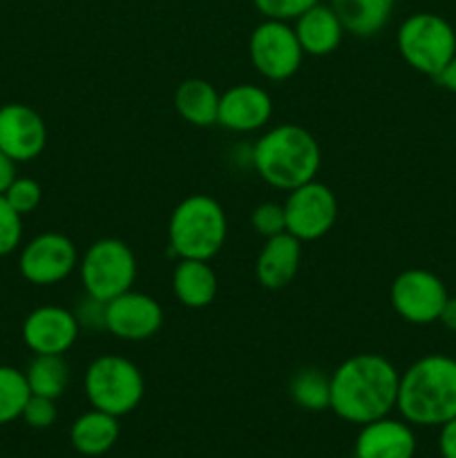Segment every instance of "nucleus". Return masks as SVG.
Returning <instances> with one entry per match:
<instances>
[{"mask_svg":"<svg viewBox=\"0 0 456 458\" xmlns=\"http://www.w3.org/2000/svg\"><path fill=\"white\" fill-rule=\"evenodd\" d=\"M16 177V161L0 150V195H4V191L12 186V182Z\"/></svg>","mask_w":456,"mask_h":458,"instance_id":"nucleus-33","label":"nucleus"},{"mask_svg":"<svg viewBox=\"0 0 456 458\" xmlns=\"http://www.w3.org/2000/svg\"><path fill=\"white\" fill-rule=\"evenodd\" d=\"M31 392L27 385L25 371L16 367L0 365V425L13 423L21 419Z\"/></svg>","mask_w":456,"mask_h":458,"instance_id":"nucleus-25","label":"nucleus"},{"mask_svg":"<svg viewBox=\"0 0 456 458\" xmlns=\"http://www.w3.org/2000/svg\"><path fill=\"white\" fill-rule=\"evenodd\" d=\"M79 273L85 293L110 302L132 289L137 280V258L123 240L103 237L88 246L79 262Z\"/></svg>","mask_w":456,"mask_h":458,"instance_id":"nucleus-7","label":"nucleus"},{"mask_svg":"<svg viewBox=\"0 0 456 458\" xmlns=\"http://www.w3.org/2000/svg\"><path fill=\"white\" fill-rule=\"evenodd\" d=\"M302 262V242L291 233L268 237L255 259V277L268 291L286 289L295 280Z\"/></svg>","mask_w":456,"mask_h":458,"instance_id":"nucleus-17","label":"nucleus"},{"mask_svg":"<svg viewBox=\"0 0 456 458\" xmlns=\"http://www.w3.org/2000/svg\"><path fill=\"white\" fill-rule=\"evenodd\" d=\"M25 378L34 396L56 401L65 394L67 385H70V365H67L65 356L40 353V356H34L30 360L25 369Z\"/></svg>","mask_w":456,"mask_h":458,"instance_id":"nucleus-23","label":"nucleus"},{"mask_svg":"<svg viewBox=\"0 0 456 458\" xmlns=\"http://www.w3.org/2000/svg\"><path fill=\"white\" fill-rule=\"evenodd\" d=\"M22 242V215L9 206L4 195H0V258H7L21 249Z\"/></svg>","mask_w":456,"mask_h":458,"instance_id":"nucleus-28","label":"nucleus"},{"mask_svg":"<svg viewBox=\"0 0 456 458\" xmlns=\"http://www.w3.org/2000/svg\"><path fill=\"white\" fill-rule=\"evenodd\" d=\"M396 0H331L344 31L358 38H371L380 34L389 22Z\"/></svg>","mask_w":456,"mask_h":458,"instance_id":"nucleus-22","label":"nucleus"},{"mask_svg":"<svg viewBox=\"0 0 456 458\" xmlns=\"http://www.w3.org/2000/svg\"><path fill=\"white\" fill-rule=\"evenodd\" d=\"M396 47L411 70L436 79L456 54V31L438 13H411L398 27Z\"/></svg>","mask_w":456,"mask_h":458,"instance_id":"nucleus-6","label":"nucleus"},{"mask_svg":"<svg viewBox=\"0 0 456 458\" xmlns=\"http://www.w3.org/2000/svg\"><path fill=\"white\" fill-rule=\"evenodd\" d=\"M401 371L383 353H356L331 374V407L338 419L367 425L396 410Z\"/></svg>","mask_w":456,"mask_h":458,"instance_id":"nucleus-1","label":"nucleus"},{"mask_svg":"<svg viewBox=\"0 0 456 458\" xmlns=\"http://www.w3.org/2000/svg\"><path fill=\"white\" fill-rule=\"evenodd\" d=\"M21 419L34 429L52 428L58 419L56 401H52V398H45V396H34V394H31L30 401H27V405H25V410H22Z\"/></svg>","mask_w":456,"mask_h":458,"instance_id":"nucleus-30","label":"nucleus"},{"mask_svg":"<svg viewBox=\"0 0 456 458\" xmlns=\"http://www.w3.org/2000/svg\"><path fill=\"white\" fill-rule=\"evenodd\" d=\"M258 12L271 21H295L320 0H253Z\"/></svg>","mask_w":456,"mask_h":458,"instance_id":"nucleus-29","label":"nucleus"},{"mask_svg":"<svg viewBox=\"0 0 456 458\" xmlns=\"http://www.w3.org/2000/svg\"><path fill=\"white\" fill-rule=\"evenodd\" d=\"M72 311H74L80 329H89V331L106 329V302H101V300L85 293L83 298H80V302L76 304Z\"/></svg>","mask_w":456,"mask_h":458,"instance_id":"nucleus-31","label":"nucleus"},{"mask_svg":"<svg viewBox=\"0 0 456 458\" xmlns=\"http://www.w3.org/2000/svg\"><path fill=\"white\" fill-rule=\"evenodd\" d=\"M83 387L94 410L116 419L137 410L146 394V383L139 367L119 353H103L94 358L85 371Z\"/></svg>","mask_w":456,"mask_h":458,"instance_id":"nucleus-5","label":"nucleus"},{"mask_svg":"<svg viewBox=\"0 0 456 458\" xmlns=\"http://www.w3.org/2000/svg\"><path fill=\"white\" fill-rule=\"evenodd\" d=\"M416 434L407 420L384 419L371 420L360 425L353 456L356 458H414L416 456Z\"/></svg>","mask_w":456,"mask_h":458,"instance_id":"nucleus-16","label":"nucleus"},{"mask_svg":"<svg viewBox=\"0 0 456 458\" xmlns=\"http://www.w3.org/2000/svg\"><path fill=\"white\" fill-rule=\"evenodd\" d=\"M217 273L206 259H179L173 271V293L183 307L206 309L217 298Z\"/></svg>","mask_w":456,"mask_h":458,"instance_id":"nucleus-19","label":"nucleus"},{"mask_svg":"<svg viewBox=\"0 0 456 458\" xmlns=\"http://www.w3.org/2000/svg\"><path fill=\"white\" fill-rule=\"evenodd\" d=\"M47 146V125L43 116L25 103L0 106V150L16 164L40 157Z\"/></svg>","mask_w":456,"mask_h":458,"instance_id":"nucleus-14","label":"nucleus"},{"mask_svg":"<svg viewBox=\"0 0 456 458\" xmlns=\"http://www.w3.org/2000/svg\"><path fill=\"white\" fill-rule=\"evenodd\" d=\"M249 56L258 74L273 83H282L298 74L304 61V52L293 27L286 21L271 18H264V22L250 31Z\"/></svg>","mask_w":456,"mask_h":458,"instance_id":"nucleus-8","label":"nucleus"},{"mask_svg":"<svg viewBox=\"0 0 456 458\" xmlns=\"http://www.w3.org/2000/svg\"><path fill=\"white\" fill-rule=\"evenodd\" d=\"M282 206L286 215V233L302 244L322 240L338 219V197L317 179L289 191Z\"/></svg>","mask_w":456,"mask_h":458,"instance_id":"nucleus-9","label":"nucleus"},{"mask_svg":"<svg viewBox=\"0 0 456 458\" xmlns=\"http://www.w3.org/2000/svg\"><path fill=\"white\" fill-rule=\"evenodd\" d=\"M21 334L22 343L34 356H65L79 340L80 325L70 309L45 304L27 313Z\"/></svg>","mask_w":456,"mask_h":458,"instance_id":"nucleus-13","label":"nucleus"},{"mask_svg":"<svg viewBox=\"0 0 456 458\" xmlns=\"http://www.w3.org/2000/svg\"><path fill=\"white\" fill-rule=\"evenodd\" d=\"M250 164L262 182L289 192L316 179L322 165V150L317 139L307 128L282 123L266 130L255 141Z\"/></svg>","mask_w":456,"mask_h":458,"instance_id":"nucleus-3","label":"nucleus"},{"mask_svg":"<svg viewBox=\"0 0 456 458\" xmlns=\"http://www.w3.org/2000/svg\"><path fill=\"white\" fill-rule=\"evenodd\" d=\"M434 81H436V83L441 85L443 89H447V92L456 94V54H454V56H452V61L447 63L445 67H443V72Z\"/></svg>","mask_w":456,"mask_h":458,"instance_id":"nucleus-34","label":"nucleus"},{"mask_svg":"<svg viewBox=\"0 0 456 458\" xmlns=\"http://www.w3.org/2000/svg\"><path fill=\"white\" fill-rule=\"evenodd\" d=\"M398 414L418 428H441L456 416V358L427 353L407 367L398 385Z\"/></svg>","mask_w":456,"mask_h":458,"instance_id":"nucleus-2","label":"nucleus"},{"mask_svg":"<svg viewBox=\"0 0 456 458\" xmlns=\"http://www.w3.org/2000/svg\"><path fill=\"white\" fill-rule=\"evenodd\" d=\"M438 452H441V458H456V416L441 425V434H438Z\"/></svg>","mask_w":456,"mask_h":458,"instance_id":"nucleus-32","label":"nucleus"},{"mask_svg":"<svg viewBox=\"0 0 456 458\" xmlns=\"http://www.w3.org/2000/svg\"><path fill=\"white\" fill-rule=\"evenodd\" d=\"M219 97L222 94L206 79H186L174 89V110L195 128H210L217 123Z\"/></svg>","mask_w":456,"mask_h":458,"instance_id":"nucleus-21","label":"nucleus"},{"mask_svg":"<svg viewBox=\"0 0 456 458\" xmlns=\"http://www.w3.org/2000/svg\"><path fill=\"white\" fill-rule=\"evenodd\" d=\"M119 419L101 410H89L72 423L70 441L79 454L103 456L119 441Z\"/></svg>","mask_w":456,"mask_h":458,"instance_id":"nucleus-20","label":"nucleus"},{"mask_svg":"<svg viewBox=\"0 0 456 458\" xmlns=\"http://www.w3.org/2000/svg\"><path fill=\"white\" fill-rule=\"evenodd\" d=\"M4 199L9 201V206L16 213H21L25 217V215L34 213L40 206V201H43V188H40V183L36 179L16 177L12 182V186L4 191Z\"/></svg>","mask_w":456,"mask_h":458,"instance_id":"nucleus-26","label":"nucleus"},{"mask_svg":"<svg viewBox=\"0 0 456 458\" xmlns=\"http://www.w3.org/2000/svg\"><path fill=\"white\" fill-rule=\"evenodd\" d=\"M438 322H441V325L445 327L447 331L456 334V298H452V295L447 298V302H445V307H443Z\"/></svg>","mask_w":456,"mask_h":458,"instance_id":"nucleus-35","label":"nucleus"},{"mask_svg":"<svg viewBox=\"0 0 456 458\" xmlns=\"http://www.w3.org/2000/svg\"><path fill=\"white\" fill-rule=\"evenodd\" d=\"M295 36L300 40V47L308 56H329L340 47L344 36V27L340 22L338 13L331 4H313L311 9L295 18Z\"/></svg>","mask_w":456,"mask_h":458,"instance_id":"nucleus-18","label":"nucleus"},{"mask_svg":"<svg viewBox=\"0 0 456 458\" xmlns=\"http://www.w3.org/2000/svg\"><path fill=\"white\" fill-rule=\"evenodd\" d=\"M228 217L215 197L195 192L174 206L168 222L170 250L179 259H210L224 249Z\"/></svg>","mask_w":456,"mask_h":458,"instance_id":"nucleus-4","label":"nucleus"},{"mask_svg":"<svg viewBox=\"0 0 456 458\" xmlns=\"http://www.w3.org/2000/svg\"><path fill=\"white\" fill-rule=\"evenodd\" d=\"M164 327V309L152 295L125 291L106 302V331L125 343L155 338Z\"/></svg>","mask_w":456,"mask_h":458,"instance_id":"nucleus-12","label":"nucleus"},{"mask_svg":"<svg viewBox=\"0 0 456 458\" xmlns=\"http://www.w3.org/2000/svg\"><path fill=\"white\" fill-rule=\"evenodd\" d=\"M289 396L307 411H325L331 407V376L317 367H302L289 380Z\"/></svg>","mask_w":456,"mask_h":458,"instance_id":"nucleus-24","label":"nucleus"},{"mask_svg":"<svg viewBox=\"0 0 456 458\" xmlns=\"http://www.w3.org/2000/svg\"><path fill=\"white\" fill-rule=\"evenodd\" d=\"M273 116V98L262 85L237 83L219 97L217 125L231 132H258Z\"/></svg>","mask_w":456,"mask_h":458,"instance_id":"nucleus-15","label":"nucleus"},{"mask_svg":"<svg viewBox=\"0 0 456 458\" xmlns=\"http://www.w3.org/2000/svg\"><path fill=\"white\" fill-rule=\"evenodd\" d=\"M79 249L63 233H40L27 242L18 255V271L30 284L54 286L79 268Z\"/></svg>","mask_w":456,"mask_h":458,"instance_id":"nucleus-11","label":"nucleus"},{"mask_svg":"<svg viewBox=\"0 0 456 458\" xmlns=\"http://www.w3.org/2000/svg\"><path fill=\"white\" fill-rule=\"evenodd\" d=\"M250 226L258 235H262L264 240L268 237H275L280 233H286V215L284 206L277 204V201H264L253 208L250 215Z\"/></svg>","mask_w":456,"mask_h":458,"instance_id":"nucleus-27","label":"nucleus"},{"mask_svg":"<svg viewBox=\"0 0 456 458\" xmlns=\"http://www.w3.org/2000/svg\"><path fill=\"white\" fill-rule=\"evenodd\" d=\"M447 298L450 293L443 280L427 268H407L398 273L389 289V302L398 318L418 327L438 322Z\"/></svg>","mask_w":456,"mask_h":458,"instance_id":"nucleus-10","label":"nucleus"}]
</instances>
